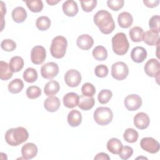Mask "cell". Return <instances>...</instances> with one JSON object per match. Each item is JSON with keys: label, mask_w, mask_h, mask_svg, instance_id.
Instances as JSON below:
<instances>
[{"label": "cell", "mask_w": 160, "mask_h": 160, "mask_svg": "<svg viewBox=\"0 0 160 160\" xmlns=\"http://www.w3.org/2000/svg\"><path fill=\"white\" fill-rule=\"evenodd\" d=\"M140 146L142 149L151 154L158 152L160 148L159 142L151 137L143 138L141 140Z\"/></svg>", "instance_id": "cell-8"}, {"label": "cell", "mask_w": 160, "mask_h": 160, "mask_svg": "<svg viewBox=\"0 0 160 160\" xmlns=\"http://www.w3.org/2000/svg\"><path fill=\"white\" fill-rule=\"evenodd\" d=\"M129 74V68L126 63L118 61L114 63L111 67V75L116 80L121 81L127 78Z\"/></svg>", "instance_id": "cell-6"}, {"label": "cell", "mask_w": 160, "mask_h": 160, "mask_svg": "<svg viewBox=\"0 0 160 160\" xmlns=\"http://www.w3.org/2000/svg\"><path fill=\"white\" fill-rule=\"evenodd\" d=\"M147 55L148 53L146 49L141 46L134 48L131 52V58L136 63L142 62L147 58Z\"/></svg>", "instance_id": "cell-14"}, {"label": "cell", "mask_w": 160, "mask_h": 160, "mask_svg": "<svg viewBox=\"0 0 160 160\" xmlns=\"http://www.w3.org/2000/svg\"><path fill=\"white\" fill-rule=\"evenodd\" d=\"M133 154V149L131 147L128 146H122V148L121 152L119 153V156L120 158L124 160H126L129 159Z\"/></svg>", "instance_id": "cell-44"}, {"label": "cell", "mask_w": 160, "mask_h": 160, "mask_svg": "<svg viewBox=\"0 0 160 160\" xmlns=\"http://www.w3.org/2000/svg\"><path fill=\"white\" fill-rule=\"evenodd\" d=\"M9 66L12 72H18L22 69L24 66V60L20 56H14L10 59Z\"/></svg>", "instance_id": "cell-27"}, {"label": "cell", "mask_w": 160, "mask_h": 160, "mask_svg": "<svg viewBox=\"0 0 160 160\" xmlns=\"http://www.w3.org/2000/svg\"><path fill=\"white\" fill-rule=\"evenodd\" d=\"M94 160H110V157L104 152H99L94 157Z\"/></svg>", "instance_id": "cell-46"}, {"label": "cell", "mask_w": 160, "mask_h": 160, "mask_svg": "<svg viewBox=\"0 0 160 160\" xmlns=\"http://www.w3.org/2000/svg\"><path fill=\"white\" fill-rule=\"evenodd\" d=\"M59 72V66L54 62H48L41 66V74L42 78L51 79L56 77Z\"/></svg>", "instance_id": "cell-7"}, {"label": "cell", "mask_w": 160, "mask_h": 160, "mask_svg": "<svg viewBox=\"0 0 160 160\" xmlns=\"http://www.w3.org/2000/svg\"><path fill=\"white\" fill-rule=\"evenodd\" d=\"M149 118L145 112H138L134 117V124L139 129H144L147 128L149 126Z\"/></svg>", "instance_id": "cell-13"}, {"label": "cell", "mask_w": 160, "mask_h": 160, "mask_svg": "<svg viewBox=\"0 0 160 160\" xmlns=\"http://www.w3.org/2000/svg\"><path fill=\"white\" fill-rule=\"evenodd\" d=\"M95 104V100L93 96L88 97L81 95L79 97L78 107L84 111H88L93 108Z\"/></svg>", "instance_id": "cell-23"}, {"label": "cell", "mask_w": 160, "mask_h": 160, "mask_svg": "<svg viewBox=\"0 0 160 160\" xmlns=\"http://www.w3.org/2000/svg\"><path fill=\"white\" fill-rule=\"evenodd\" d=\"M94 22L98 27L100 31L108 34L115 29V22L111 14L106 10L98 11L94 16Z\"/></svg>", "instance_id": "cell-1"}, {"label": "cell", "mask_w": 160, "mask_h": 160, "mask_svg": "<svg viewBox=\"0 0 160 160\" xmlns=\"http://www.w3.org/2000/svg\"><path fill=\"white\" fill-rule=\"evenodd\" d=\"M118 22L121 28H128L132 24L133 18L129 12L126 11L122 12L118 15Z\"/></svg>", "instance_id": "cell-21"}, {"label": "cell", "mask_w": 160, "mask_h": 160, "mask_svg": "<svg viewBox=\"0 0 160 160\" xmlns=\"http://www.w3.org/2000/svg\"><path fill=\"white\" fill-rule=\"evenodd\" d=\"M108 150L114 154H119L122 148V144L118 138H111L107 142Z\"/></svg>", "instance_id": "cell-24"}, {"label": "cell", "mask_w": 160, "mask_h": 160, "mask_svg": "<svg viewBox=\"0 0 160 160\" xmlns=\"http://www.w3.org/2000/svg\"><path fill=\"white\" fill-rule=\"evenodd\" d=\"M92 56L94 58L98 61H102L108 58V51L102 46H98L92 50Z\"/></svg>", "instance_id": "cell-30"}, {"label": "cell", "mask_w": 160, "mask_h": 160, "mask_svg": "<svg viewBox=\"0 0 160 160\" xmlns=\"http://www.w3.org/2000/svg\"><path fill=\"white\" fill-rule=\"evenodd\" d=\"M63 12L69 17H73L78 12V6L76 1L73 0L66 1L62 6Z\"/></svg>", "instance_id": "cell-16"}, {"label": "cell", "mask_w": 160, "mask_h": 160, "mask_svg": "<svg viewBox=\"0 0 160 160\" xmlns=\"http://www.w3.org/2000/svg\"><path fill=\"white\" fill-rule=\"evenodd\" d=\"M23 78L28 82H34L38 79V72L35 69L28 68L23 72Z\"/></svg>", "instance_id": "cell-34"}, {"label": "cell", "mask_w": 160, "mask_h": 160, "mask_svg": "<svg viewBox=\"0 0 160 160\" xmlns=\"http://www.w3.org/2000/svg\"><path fill=\"white\" fill-rule=\"evenodd\" d=\"M1 48L8 52L12 51L16 48V43L11 39H4L1 43Z\"/></svg>", "instance_id": "cell-40"}, {"label": "cell", "mask_w": 160, "mask_h": 160, "mask_svg": "<svg viewBox=\"0 0 160 160\" xmlns=\"http://www.w3.org/2000/svg\"><path fill=\"white\" fill-rule=\"evenodd\" d=\"M36 26L40 31H46L50 28L51 20L47 16H40L36 20Z\"/></svg>", "instance_id": "cell-33"}, {"label": "cell", "mask_w": 160, "mask_h": 160, "mask_svg": "<svg viewBox=\"0 0 160 160\" xmlns=\"http://www.w3.org/2000/svg\"><path fill=\"white\" fill-rule=\"evenodd\" d=\"M144 34L143 29L139 26H134L129 30V34L131 39L135 42L142 41V36Z\"/></svg>", "instance_id": "cell-31"}, {"label": "cell", "mask_w": 160, "mask_h": 160, "mask_svg": "<svg viewBox=\"0 0 160 160\" xmlns=\"http://www.w3.org/2000/svg\"><path fill=\"white\" fill-rule=\"evenodd\" d=\"M112 118V111L108 107H99L94 112V119L100 126H106L109 124Z\"/></svg>", "instance_id": "cell-5"}, {"label": "cell", "mask_w": 160, "mask_h": 160, "mask_svg": "<svg viewBox=\"0 0 160 160\" xmlns=\"http://www.w3.org/2000/svg\"><path fill=\"white\" fill-rule=\"evenodd\" d=\"M38 153V147L32 142H28L22 146L21 148L22 156L25 157L27 159H32Z\"/></svg>", "instance_id": "cell-19"}, {"label": "cell", "mask_w": 160, "mask_h": 160, "mask_svg": "<svg viewBox=\"0 0 160 160\" xmlns=\"http://www.w3.org/2000/svg\"><path fill=\"white\" fill-rule=\"evenodd\" d=\"M47 3H48L49 5L51 6H53V5H55L56 4L58 3L59 2V1H53V0H51V1H46Z\"/></svg>", "instance_id": "cell-47"}, {"label": "cell", "mask_w": 160, "mask_h": 160, "mask_svg": "<svg viewBox=\"0 0 160 160\" xmlns=\"http://www.w3.org/2000/svg\"><path fill=\"white\" fill-rule=\"evenodd\" d=\"M24 88L23 81L21 79H14L11 81L8 86L9 91L12 94H18Z\"/></svg>", "instance_id": "cell-29"}, {"label": "cell", "mask_w": 160, "mask_h": 160, "mask_svg": "<svg viewBox=\"0 0 160 160\" xmlns=\"http://www.w3.org/2000/svg\"><path fill=\"white\" fill-rule=\"evenodd\" d=\"M81 91L82 95L91 97L93 96L96 93V88L90 82H86L82 85L81 88Z\"/></svg>", "instance_id": "cell-38"}, {"label": "cell", "mask_w": 160, "mask_h": 160, "mask_svg": "<svg viewBox=\"0 0 160 160\" xmlns=\"http://www.w3.org/2000/svg\"><path fill=\"white\" fill-rule=\"evenodd\" d=\"M159 24H160V17L159 15H154L152 16L149 21V26L151 30H153L157 32H159Z\"/></svg>", "instance_id": "cell-41"}, {"label": "cell", "mask_w": 160, "mask_h": 160, "mask_svg": "<svg viewBox=\"0 0 160 160\" xmlns=\"http://www.w3.org/2000/svg\"><path fill=\"white\" fill-rule=\"evenodd\" d=\"M143 3L145 4L146 6L148 7V8H154L156 7L159 3V0H144L143 1Z\"/></svg>", "instance_id": "cell-45"}, {"label": "cell", "mask_w": 160, "mask_h": 160, "mask_svg": "<svg viewBox=\"0 0 160 160\" xmlns=\"http://www.w3.org/2000/svg\"><path fill=\"white\" fill-rule=\"evenodd\" d=\"M59 89L60 86L59 82L55 80H51L46 84L44 88V92L46 96H52L57 94Z\"/></svg>", "instance_id": "cell-25"}, {"label": "cell", "mask_w": 160, "mask_h": 160, "mask_svg": "<svg viewBox=\"0 0 160 160\" xmlns=\"http://www.w3.org/2000/svg\"><path fill=\"white\" fill-rule=\"evenodd\" d=\"M145 73L151 78H158L160 73V63L154 58L148 60L144 65Z\"/></svg>", "instance_id": "cell-10"}, {"label": "cell", "mask_w": 160, "mask_h": 160, "mask_svg": "<svg viewBox=\"0 0 160 160\" xmlns=\"http://www.w3.org/2000/svg\"><path fill=\"white\" fill-rule=\"evenodd\" d=\"M112 96V93L111 91L109 89H102L98 94V101L102 104H106L110 101Z\"/></svg>", "instance_id": "cell-36"}, {"label": "cell", "mask_w": 160, "mask_h": 160, "mask_svg": "<svg viewBox=\"0 0 160 160\" xmlns=\"http://www.w3.org/2000/svg\"><path fill=\"white\" fill-rule=\"evenodd\" d=\"M108 72V68L104 64L98 65L94 69L95 74L98 78H104L107 76Z\"/></svg>", "instance_id": "cell-43"}, {"label": "cell", "mask_w": 160, "mask_h": 160, "mask_svg": "<svg viewBox=\"0 0 160 160\" xmlns=\"http://www.w3.org/2000/svg\"><path fill=\"white\" fill-rule=\"evenodd\" d=\"M138 132L133 128H128L125 130L123 138L124 140L129 143H134L136 142L138 139Z\"/></svg>", "instance_id": "cell-32"}, {"label": "cell", "mask_w": 160, "mask_h": 160, "mask_svg": "<svg viewBox=\"0 0 160 160\" xmlns=\"http://www.w3.org/2000/svg\"><path fill=\"white\" fill-rule=\"evenodd\" d=\"M124 104L128 111H134L141 108L142 105V99L139 95L132 94L125 98Z\"/></svg>", "instance_id": "cell-11"}, {"label": "cell", "mask_w": 160, "mask_h": 160, "mask_svg": "<svg viewBox=\"0 0 160 160\" xmlns=\"http://www.w3.org/2000/svg\"><path fill=\"white\" fill-rule=\"evenodd\" d=\"M46 57V51L42 46H36L31 51V60L34 64H42Z\"/></svg>", "instance_id": "cell-12"}, {"label": "cell", "mask_w": 160, "mask_h": 160, "mask_svg": "<svg viewBox=\"0 0 160 160\" xmlns=\"http://www.w3.org/2000/svg\"><path fill=\"white\" fill-rule=\"evenodd\" d=\"M142 40L149 46H156L159 40V33L153 30H149L144 32Z\"/></svg>", "instance_id": "cell-20"}, {"label": "cell", "mask_w": 160, "mask_h": 160, "mask_svg": "<svg viewBox=\"0 0 160 160\" xmlns=\"http://www.w3.org/2000/svg\"><path fill=\"white\" fill-rule=\"evenodd\" d=\"M41 94V89L36 86H31L26 89V96L29 99H34L39 98Z\"/></svg>", "instance_id": "cell-37"}, {"label": "cell", "mask_w": 160, "mask_h": 160, "mask_svg": "<svg viewBox=\"0 0 160 160\" xmlns=\"http://www.w3.org/2000/svg\"><path fill=\"white\" fill-rule=\"evenodd\" d=\"M68 122L71 127H77L79 126L82 122L81 113L76 109L71 111L68 115Z\"/></svg>", "instance_id": "cell-22"}, {"label": "cell", "mask_w": 160, "mask_h": 160, "mask_svg": "<svg viewBox=\"0 0 160 160\" xmlns=\"http://www.w3.org/2000/svg\"><path fill=\"white\" fill-rule=\"evenodd\" d=\"M68 41L65 37L58 36L52 40L50 47V52L52 57L56 59H60L64 56L66 52Z\"/></svg>", "instance_id": "cell-3"}, {"label": "cell", "mask_w": 160, "mask_h": 160, "mask_svg": "<svg viewBox=\"0 0 160 160\" xmlns=\"http://www.w3.org/2000/svg\"><path fill=\"white\" fill-rule=\"evenodd\" d=\"M12 18L14 22L21 23L26 20L27 12L25 9L21 6L16 7L12 11Z\"/></svg>", "instance_id": "cell-26"}, {"label": "cell", "mask_w": 160, "mask_h": 160, "mask_svg": "<svg viewBox=\"0 0 160 160\" xmlns=\"http://www.w3.org/2000/svg\"><path fill=\"white\" fill-rule=\"evenodd\" d=\"M26 5L29 10L33 12H39L43 9V3L41 0L26 1Z\"/></svg>", "instance_id": "cell-35"}, {"label": "cell", "mask_w": 160, "mask_h": 160, "mask_svg": "<svg viewBox=\"0 0 160 160\" xmlns=\"http://www.w3.org/2000/svg\"><path fill=\"white\" fill-rule=\"evenodd\" d=\"M12 72L9 68V64L3 61L0 62V79L1 80L7 81L12 78Z\"/></svg>", "instance_id": "cell-28"}, {"label": "cell", "mask_w": 160, "mask_h": 160, "mask_svg": "<svg viewBox=\"0 0 160 160\" xmlns=\"http://www.w3.org/2000/svg\"><path fill=\"white\" fill-rule=\"evenodd\" d=\"M81 75L76 69H69L64 75V81L66 84L71 88L77 87L81 81Z\"/></svg>", "instance_id": "cell-9"}, {"label": "cell", "mask_w": 160, "mask_h": 160, "mask_svg": "<svg viewBox=\"0 0 160 160\" xmlns=\"http://www.w3.org/2000/svg\"><path fill=\"white\" fill-rule=\"evenodd\" d=\"M112 48L117 55H124L128 51L129 43L126 35L123 32H118L112 38Z\"/></svg>", "instance_id": "cell-4"}, {"label": "cell", "mask_w": 160, "mask_h": 160, "mask_svg": "<svg viewBox=\"0 0 160 160\" xmlns=\"http://www.w3.org/2000/svg\"><path fill=\"white\" fill-rule=\"evenodd\" d=\"M79 96L77 93L71 92L66 94L62 99L64 106L68 108H73L78 106Z\"/></svg>", "instance_id": "cell-17"}, {"label": "cell", "mask_w": 160, "mask_h": 160, "mask_svg": "<svg viewBox=\"0 0 160 160\" xmlns=\"http://www.w3.org/2000/svg\"><path fill=\"white\" fill-rule=\"evenodd\" d=\"M61 102L59 99L56 96H49L47 98L44 102L45 109L49 112H55L60 107Z\"/></svg>", "instance_id": "cell-18"}, {"label": "cell", "mask_w": 160, "mask_h": 160, "mask_svg": "<svg viewBox=\"0 0 160 160\" xmlns=\"http://www.w3.org/2000/svg\"><path fill=\"white\" fill-rule=\"evenodd\" d=\"M80 2L82 10L87 12L92 11L93 9L96 8L97 4L96 0H82Z\"/></svg>", "instance_id": "cell-39"}, {"label": "cell", "mask_w": 160, "mask_h": 160, "mask_svg": "<svg viewBox=\"0 0 160 160\" xmlns=\"http://www.w3.org/2000/svg\"><path fill=\"white\" fill-rule=\"evenodd\" d=\"M123 0H108L107 1L108 6L112 11H119L124 6Z\"/></svg>", "instance_id": "cell-42"}, {"label": "cell", "mask_w": 160, "mask_h": 160, "mask_svg": "<svg viewBox=\"0 0 160 160\" xmlns=\"http://www.w3.org/2000/svg\"><path fill=\"white\" fill-rule=\"evenodd\" d=\"M94 44L92 38L87 34L80 35L76 41L77 46L82 50H89Z\"/></svg>", "instance_id": "cell-15"}, {"label": "cell", "mask_w": 160, "mask_h": 160, "mask_svg": "<svg viewBox=\"0 0 160 160\" xmlns=\"http://www.w3.org/2000/svg\"><path fill=\"white\" fill-rule=\"evenodd\" d=\"M29 138V132L23 127H18L8 129L5 134L6 142L11 146H17L26 141Z\"/></svg>", "instance_id": "cell-2"}]
</instances>
